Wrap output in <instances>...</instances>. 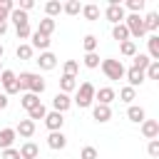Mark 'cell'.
Listing matches in <instances>:
<instances>
[{"label":"cell","instance_id":"cell-19","mask_svg":"<svg viewBox=\"0 0 159 159\" xmlns=\"http://www.w3.org/2000/svg\"><path fill=\"white\" fill-rule=\"evenodd\" d=\"M77 89V77H70V75H62L60 77V92H65V94H70V92H75Z\"/></svg>","mask_w":159,"mask_h":159},{"label":"cell","instance_id":"cell-34","mask_svg":"<svg viewBox=\"0 0 159 159\" xmlns=\"http://www.w3.org/2000/svg\"><path fill=\"white\" fill-rule=\"evenodd\" d=\"M32 52H35V50H32L30 45H25V42H22V45H17V50H15L17 60H32Z\"/></svg>","mask_w":159,"mask_h":159},{"label":"cell","instance_id":"cell-35","mask_svg":"<svg viewBox=\"0 0 159 159\" xmlns=\"http://www.w3.org/2000/svg\"><path fill=\"white\" fill-rule=\"evenodd\" d=\"M82 62H84V67H89V70H94V67H99V62H102V60H99V55H97V52H87Z\"/></svg>","mask_w":159,"mask_h":159},{"label":"cell","instance_id":"cell-33","mask_svg":"<svg viewBox=\"0 0 159 159\" xmlns=\"http://www.w3.org/2000/svg\"><path fill=\"white\" fill-rule=\"evenodd\" d=\"M62 12H67V15H80V12H82L80 0H70V2H65V5H62Z\"/></svg>","mask_w":159,"mask_h":159},{"label":"cell","instance_id":"cell-24","mask_svg":"<svg viewBox=\"0 0 159 159\" xmlns=\"http://www.w3.org/2000/svg\"><path fill=\"white\" fill-rule=\"evenodd\" d=\"M45 12H47L45 17H52V20H55V15L62 12V2H60V0H50V2H45Z\"/></svg>","mask_w":159,"mask_h":159},{"label":"cell","instance_id":"cell-40","mask_svg":"<svg viewBox=\"0 0 159 159\" xmlns=\"http://www.w3.org/2000/svg\"><path fill=\"white\" fill-rule=\"evenodd\" d=\"M62 70H65L62 75H70V77H75V75H77V70H80V65H77V60H67Z\"/></svg>","mask_w":159,"mask_h":159},{"label":"cell","instance_id":"cell-49","mask_svg":"<svg viewBox=\"0 0 159 159\" xmlns=\"http://www.w3.org/2000/svg\"><path fill=\"white\" fill-rule=\"evenodd\" d=\"M2 55H5V47H2V45H0V60H2Z\"/></svg>","mask_w":159,"mask_h":159},{"label":"cell","instance_id":"cell-4","mask_svg":"<svg viewBox=\"0 0 159 159\" xmlns=\"http://www.w3.org/2000/svg\"><path fill=\"white\" fill-rule=\"evenodd\" d=\"M104 15H107V20H109L112 25H119V22H124V17H127V15H124V5H122L119 0H109Z\"/></svg>","mask_w":159,"mask_h":159},{"label":"cell","instance_id":"cell-9","mask_svg":"<svg viewBox=\"0 0 159 159\" xmlns=\"http://www.w3.org/2000/svg\"><path fill=\"white\" fill-rule=\"evenodd\" d=\"M117 97V92L112 89V87H99V89H94V99H97V104H112V99Z\"/></svg>","mask_w":159,"mask_h":159},{"label":"cell","instance_id":"cell-8","mask_svg":"<svg viewBox=\"0 0 159 159\" xmlns=\"http://www.w3.org/2000/svg\"><path fill=\"white\" fill-rule=\"evenodd\" d=\"M35 62H37L40 70H55V67H57V55H52V52L47 50V52H40V57H37Z\"/></svg>","mask_w":159,"mask_h":159},{"label":"cell","instance_id":"cell-13","mask_svg":"<svg viewBox=\"0 0 159 159\" xmlns=\"http://www.w3.org/2000/svg\"><path fill=\"white\" fill-rule=\"evenodd\" d=\"M30 37H32V42H30L32 50H42V52H47V47H50V37H47V35H42V32L35 30Z\"/></svg>","mask_w":159,"mask_h":159},{"label":"cell","instance_id":"cell-48","mask_svg":"<svg viewBox=\"0 0 159 159\" xmlns=\"http://www.w3.org/2000/svg\"><path fill=\"white\" fill-rule=\"evenodd\" d=\"M5 32H7V22H0V37H2Z\"/></svg>","mask_w":159,"mask_h":159},{"label":"cell","instance_id":"cell-32","mask_svg":"<svg viewBox=\"0 0 159 159\" xmlns=\"http://www.w3.org/2000/svg\"><path fill=\"white\" fill-rule=\"evenodd\" d=\"M119 99H122V102H127V104H132V99H137V89H134V87H129V84H127V87H122V89H119Z\"/></svg>","mask_w":159,"mask_h":159},{"label":"cell","instance_id":"cell-37","mask_svg":"<svg viewBox=\"0 0 159 159\" xmlns=\"http://www.w3.org/2000/svg\"><path fill=\"white\" fill-rule=\"evenodd\" d=\"M82 47H84V55H87V52H94V50H97V37H94V35H84Z\"/></svg>","mask_w":159,"mask_h":159},{"label":"cell","instance_id":"cell-43","mask_svg":"<svg viewBox=\"0 0 159 159\" xmlns=\"http://www.w3.org/2000/svg\"><path fill=\"white\" fill-rule=\"evenodd\" d=\"M32 35V30H30V25H22V27H17V40H27Z\"/></svg>","mask_w":159,"mask_h":159},{"label":"cell","instance_id":"cell-17","mask_svg":"<svg viewBox=\"0 0 159 159\" xmlns=\"http://www.w3.org/2000/svg\"><path fill=\"white\" fill-rule=\"evenodd\" d=\"M47 147H50V149H65V147H67V137H65L62 132H50Z\"/></svg>","mask_w":159,"mask_h":159},{"label":"cell","instance_id":"cell-10","mask_svg":"<svg viewBox=\"0 0 159 159\" xmlns=\"http://www.w3.org/2000/svg\"><path fill=\"white\" fill-rule=\"evenodd\" d=\"M124 77H127L129 87H134V89H137V87H139V84L147 80V77H144V72H142V70H137V67H129V70H124Z\"/></svg>","mask_w":159,"mask_h":159},{"label":"cell","instance_id":"cell-27","mask_svg":"<svg viewBox=\"0 0 159 159\" xmlns=\"http://www.w3.org/2000/svg\"><path fill=\"white\" fill-rule=\"evenodd\" d=\"M45 87H47V84H45V80H42L40 75H32V82H30V92L40 97V94L45 92Z\"/></svg>","mask_w":159,"mask_h":159},{"label":"cell","instance_id":"cell-12","mask_svg":"<svg viewBox=\"0 0 159 159\" xmlns=\"http://www.w3.org/2000/svg\"><path fill=\"white\" fill-rule=\"evenodd\" d=\"M142 134L152 142V139H157L159 137V122L157 119H144L142 122Z\"/></svg>","mask_w":159,"mask_h":159},{"label":"cell","instance_id":"cell-3","mask_svg":"<svg viewBox=\"0 0 159 159\" xmlns=\"http://www.w3.org/2000/svg\"><path fill=\"white\" fill-rule=\"evenodd\" d=\"M124 27L129 30V37H137V40H139V37H144V35H147L142 15H134V12H132V15H127V17H124Z\"/></svg>","mask_w":159,"mask_h":159},{"label":"cell","instance_id":"cell-16","mask_svg":"<svg viewBox=\"0 0 159 159\" xmlns=\"http://www.w3.org/2000/svg\"><path fill=\"white\" fill-rule=\"evenodd\" d=\"M127 117H129V122H134V124H142V122L147 119V112H144V107H139V104H129V109H127Z\"/></svg>","mask_w":159,"mask_h":159},{"label":"cell","instance_id":"cell-18","mask_svg":"<svg viewBox=\"0 0 159 159\" xmlns=\"http://www.w3.org/2000/svg\"><path fill=\"white\" fill-rule=\"evenodd\" d=\"M15 129L12 127H5V129H0V149H10L12 147V142H15Z\"/></svg>","mask_w":159,"mask_h":159},{"label":"cell","instance_id":"cell-44","mask_svg":"<svg viewBox=\"0 0 159 159\" xmlns=\"http://www.w3.org/2000/svg\"><path fill=\"white\" fill-rule=\"evenodd\" d=\"M147 152H149V157H159V139H152L149 147H147Z\"/></svg>","mask_w":159,"mask_h":159},{"label":"cell","instance_id":"cell-22","mask_svg":"<svg viewBox=\"0 0 159 159\" xmlns=\"http://www.w3.org/2000/svg\"><path fill=\"white\" fill-rule=\"evenodd\" d=\"M112 37H114L117 42H127V40H129V30L124 27V22H119V25H112Z\"/></svg>","mask_w":159,"mask_h":159},{"label":"cell","instance_id":"cell-45","mask_svg":"<svg viewBox=\"0 0 159 159\" xmlns=\"http://www.w3.org/2000/svg\"><path fill=\"white\" fill-rule=\"evenodd\" d=\"M2 159H20V152L12 149V147L10 149H2Z\"/></svg>","mask_w":159,"mask_h":159},{"label":"cell","instance_id":"cell-30","mask_svg":"<svg viewBox=\"0 0 159 159\" xmlns=\"http://www.w3.org/2000/svg\"><path fill=\"white\" fill-rule=\"evenodd\" d=\"M12 10H15L12 0H0V22H7V17H10Z\"/></svg>","mask_w":159,"mask_h":159},{"label":"cell","instance_id":"cell-25","mask_svg":"<svg viewBox=\"0 0 159 159\" xmlns=\"http://www.w3.org/2000/svg\"><path fill=\"white\" fill-rule=\"evenodd\" d=\"M10 20L15 22V27H22V25H30V20H27V12H22V10H12L10 12Z\"/></svg>","mask_w":159,"mask_h":159},{"label":"cell","instance_id":"cell-36","mask_svg":"<svg viewBox=\"0 0 159 159\" xmlns=\"http://www.w3.org/2000/svg\"><path fill=\"white\" fill-rule=\"evenodd\" d=\"M45 114H47V107H45V104H37L35 109L27 112V119H32V122H35V119H45Z\"/></svg>","mask_w":159,"mask_h":159},{"label":"cell","instance_id":"cell-5","mask_svg":"<svg viewBox=\"0 0 159 159\" xmlns=\"http://www.w3.org/2000/svg\"><path fill=\"white\" fill-rule=\"evenodd\" d=\"M0 82H2V87H5V94H17V92H20V87H17V75H15L12 70H2V72H0Z\"/></svg>","mask_w":159,"mask_h":159},{"label":"cell","instance_id":"cell-42","mask_svg":"<svg viewBox=\"0 0 159 159\" xmlns=\"http://www.w3.org/2000/svg\"><path fill=\"white\" fill-rule=\"evenodd\" d=\"M80 159H97V149L94 147H84L80 152Z\"/></svg>","mask_w":159,"mask_h":159},{"label":"cell","instance_id":"cell-14","mask_svg":"<svg viewBox=\"0 0 159 159\" xmlns=\"http://www.w3.org/2000/svg\"><path fill=\"white\" fill-rule=\"evenodd\" d=\"M15 134H20V137L30 139V137L35 134V122H32V119H20V122H17V127H15Z\"/></svg>","mask_w":159,"mask_h":159},{"label":"cell","instance_id":"cell-7","mask_svg":"<svg viewBox=\"0 0 159 159\" xmlns=\"http://www.w3.org/2000/svg\"><path fill=\"white\" fill-rule=\"evenodd\" d=\"M62 124H65V117L60 112H47L45 114V127L50 132H62Z\"/></svg>","mask_w":159,"mask_h":159},{"label":"cell","instance_id":"cell-23","mask_svg":"<svg viewBox=\"0 0 159 159\" xmlns=\"http://www.w3.org/2000/svg\"><path fill=\"white\" fill-rule=\"evenodd\" d=\"M147 42H149V60L159 62V35H152Z\"/></svg>","mask_w":159,"mask_h":159},{"label":"cell","instance_id":"cell-50","mask_svg":"<svg viewBox=\"0 0 159 159\" xmlns=\"http://www.w3.org/2000/svg\"><path fill=\"white\" fill-rule=\"evenodd\" d=\"M0 72H2V70H0Z\"/></svg>","mask_w":159,"mask_h":159},{"label":"cell","instance_id":"cell-6","mask_svg":"<svg viewBox=\"0 0 159 159\" xmlns=\"http://www.w3.org/2000/svg\"><path fill=\"white\" fill-rule=\"evenodd\" d=\"M70 107H72V99H70V94H65V92H57V94H55V99H52V112H60V114H65Z\"/></svg>","mask_w":159,"mask_h":159},{"label":"cell","instance_id":"cell-1","mask_svg":"<svg viewBox=\"0 0 159 159\" xmlns=\"http://www.w3.org/2000/svg\"><path fill=\"white\" fill-rule=\"evenodd\" d=\"M77 107H92V102H94V84L92 82H82V84H77V97L72 99Z\"/></svg>","mask_w":159,"mask_h":159},{"label":"cell","instance_id":"cell-31","mask_svg":"<svg viewBox=\"0 0 159 159\" xmlns=\"http://www.w3.org/2000/svg\"><path fill=\"white\" fill-rule=\"evenodd\" d=\"M82 15H84V20H97V17H99V7H97L94 2L82 5Z\"/></svg>","mask_w":159,"mask_h":159},{"label":"cell","instance_id":"cell-11","mask_svg":"<svg viewBox=\"0 0 159 159\" xmlns=\"http://www.w3.org/2000/svg\"><path fill=\"white\" fill-rule=\"evenodd\" d=\"M92 117H94V122L104 124V122L112 119V109H109L107 104H94V107H92Z\"/></svg>","mask_w":159,"mask_h":159},{"label":"cell","instance_id":"cell-41","mask_svg":"<svg viewBox=\"0 0 159 159\" xmlns=\"http://www.w3.org/2000/svg\"><path fill=\"white\" fill-rule=\"evenodd\" d=\"M127 7H129L134 15H139V12L144 10V0H127Z\"/></svg>","mask_w":159,"mask_h":159},{"label":"cell","instance_id":"cell-28","mask_svg":"<svg viewBox=\"0 0 159 159\" xmlns=\"http://www.w3.org/2000/svg\"><path fill=\"white\" fill-rule=\"evenodd\" d=\"M37 32H42V35H47V37H50V35L55 32V20H52V17H42V20H40Z\"/></svg>","mask_w":159,"mask_h":159},{"label":"cell","instance_id":"cell-46","mask_svg":"<svg viewBox=\"0 0 159 159\" xmlns=\"http://www.w3.org/2000/svg\"><path fill=\"white\" fill-rule=\"evenodd\" d=\"M32 7H35V2H32V0H20V7H17V10L27 12V10H32Z\"/></svg>","mask_w":159,"mask_h":159},{"label":"cell","instance_id":"cell-47","mask_svg":"<svg viewBox=\"0 0 159 159\" xmlns=\"http://www.w3.org/2000/svg\"><path fill=\"white\" fill-rule=\"evenodd\" d=\"M5 107H7V94L0 92V109H5Z\"/></svg>","mask_w":159,"mask_h":159},{"label":"cell","instance_id":"cell-26","mask_svg":"<svg viewBox=\"0 0 159 159\" xmlns=\"http://www.w3.org/2000/svg\"><path fill=\"white\" fill-rule=\"evenodd\" d=\"M32 75H35V72H20V75H17V87H20V92H30Z\"/></svg>","mask_w":159,"mask_h":159},{"label":"cell","instance_id":"cell-39","mask_svg":"<svg viewBox=\"0 0 159 159\" xmlns=\"http://www.w3.org/2000/svg\"><path fill=\"white\" fill-rule=\"evenodd\" d=\"M147 80H159V62H149V67L144 70Z\"/></svg>","mask_w":159,"mask_h":159},{"label":"cell","instance_id":"cell-21","mask_svg":"<svg viewBox=\"0 0 159 159\" xmlns=\"http://www.w3.org/2000/svg\"><path fill=\"white\" fill-rule=\"evenodd\" d=\"M144 20V30L147 32H157L159 30V12H149L147 17H142Z\"/></svg>","mask_w":159,"mask_h":159},{"label":"cell","instance_id":"cell-15","mask_svg":"<svg viewBox=\"0 0 159 159\" xmlns=\"http://www.w3.org/2000/svg\"><path fill=\"white\" fill-rule=\"evenodd\" d=\"M17 152H20V159H37L40 157V147L35 142H25Z\"/></svg>","mask_w":159,"mask_h":159},{"label":"cell","instance_id":"cell-29","mask_svg":"<svg viewBox=\"0 0 159 159\" xmlns=\"http://www.w3.org/2000/svg\"><path fill=\"white\" fill-rule=\"evenodd\" d=\"M119 52H122L124 57H134V55H137V42H134V40L119 42Z\"/></svg>","mask_w":159,"mask_h":159},{"label":"cell","instance_id":"cell-20","mask_svg":"<svg viewBox=\"0 0 159 159\" xmlns=\"http://www.w3.org/2000/svg\"><path fill=\"white\" fill-rule=\"evenodd\" d=\"M20 104H22V107L30 112V109H35V107H37V104H42V102H40V97H37V94H32V92H22Z\"/></svg>","mask_w":159,"mask_h":159},{"label":"cell","instance_id":"cell-38","mask_svg":"<svg viewBox=\"0 0 159 159\" xmlns=\"http://www.w3.org/2000/svg\"><path fill=\"white\" fill-rule=\"evenodd\" d=\"M149 62H152V60H149V55H134V65H132V67H137V70H142V72H144V70L149 67Z\"/></svg>","mask_w":159,"mask_h":159},{"label":"cell","instance_id":"cell-2","mask_svg":"<svg viewBox=\"0 0 159 159\" xmlns=\"http://www.w3.org/2000/svg\"><path fill=\"white\" fill-rule=\"evenodd\" d=\"M99 67H102V72L107 75V80H122V77H124V65H122V60L107 57V60L99 62Z\"/></svg>","mask_w":159,"mask_h":159}]
</instances>
